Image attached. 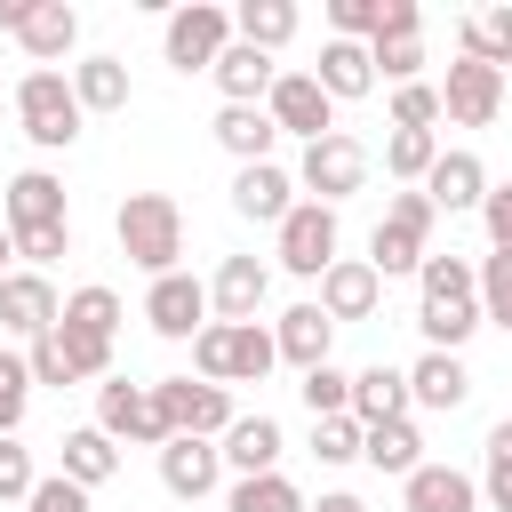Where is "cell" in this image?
I'll return each mask as SVG.
<instances>
[{
	"mask_svg": "<svg viewBox=\"0 0 512 512\" xmlns=\"http://www.w3.org/2000/svg\"><path fill=\"white\" fill-rule=\"evenodd\" d=\"M24 16H32V0H0V32H24Z\"/></svg>",
	"mask_w": 512,
	"mask_h": 512,
	"instance_id": "obj_51",
	"label": "cell"
},
{
	"mask_svg": "<svg viewBox=\"0 0 512 512\" xmlns=\"http://www.w3.org/2000/svg\"><path fill=\"white\" fill-rule=\"evenodd\" d=\"M304 512H368V504H360L352 488H328V496H320V504H304Z\"/></svg>",
	"mask_w": 512,
	"mask_h": 512,
	"instance_id": "obj_50",
	"label": "cell"
},
{
	"mask_svg": "<svg viewBox=\"0 0 512 512\" xmlns=\"http://www.w3.org/2000/svg\"><path fill=\"white\" fill-rule=\"evenodd\" d=\"M96 432L120 448V440H136V448H168V424H160V408H152V384H128V376H104L96 384Z\"/></svg>",
	"mask_w": 512,
	"mask_h": 512,
	"instance_id": "obj_9",
	"label": "cell"
},
{
	"mask_svg": "<svg viewBox=\"0 0 512 512\" xmlns=\"http://www.w3.org/2000/svg\"><path fill=\"white\" fill-rule=\"evenodd\" d=\"M296 184H304V200H320V208H344L360 184H368V144L360 136H320V144H304V160H296Z\"/></svg>",
	"mask_w": 512,
	"mask_h": 512,
	"instance_id": "obj_6",
	"label": "cell"
},
{
	"mask_svg": "<svg viewBox=\"0 0 512 512\" xmlns=\"http://www.w3.org/2000/svg\"><path fill=\"white\" fill-rule=\"evenodd\" d=\"M312 456H320V464H352V456H360V424H352V416H320V424H312Z\"/></svg>",
	"mask_w": 512,
	"mask_h": 512,
	"instance_id": "obj_43",
	"label": "cell"
},
{
	"mask_svg": "<svg viewBox=\"0 0 512 512\" xmlns=\"http://www.w3.org/2000/svg\"><path fill=\"white\" fill-rule=\"evenodd\" d=\"M432 160H440V136H432V128H392V136H384V168H392L408 192L432 176Z\"/></svg>",
	"mask_w": 512,
	"mask_h": 512,
	"instance_id": "obj_36",
	"label": "cell"
},
{
	"mask_svg": "<svg viewBox=\"0 0 512 512\" xmlns=\"http://www.w3.org/2000/svg\"><path fill=\"white\" fill-rule=\"evenodd\" d=\"M160 48H168L176 72H216V56L232 48V8H216V0H184V8L168 16Z\"/></svg>",
	"mask_w": 512,
	"mask_h": 512,
	"instance_id": "obj_7",
	"label": "cell"
},
{
	"mask_svg": "<svg viewBox=\"0 0 512 512\" xmlns=\"http://www.w3.org/2000/svg\"><path fill=\"white\" fill-rule=\"evenodd\" d=\"M480 496H488V512H512V416L488 432V480H480Z\"/></svg>",
	"mask_w": 512,
	"mask_h": 512,
	"instance_id": "obj_42",
	"label": "cell"
},
{
	"mask_svg": "<svg viewBox=\"0 0 512 512\" xmlns=\"http://www.w3.org/2000/svg\"><path fill=\"white\" fill-rule=\"evenodd\" d=\"M144 320H152V336L192 344V336L208 328V288H200L192 272H160V280L144 288Z\"/></svg>",
	"mask_w": 512,
	"mask_h": 512,
	"instance_id": "obj_12",
	"label": "cell"
},
{
	"mask_svg": "<svg viewBox=\"0 0 512 512\" xmlns=\"http://www.w3.org/2000/svg\"><path fill=\"white\" fill-rule=\"evenodd\" d=\"M112 240H120V256L136 264V272H176V256H184V208L168 200V192H128L120 200V216H112Z\"/></svg>",
	"mask_w": 512,
	"mask_h": 512,
	"instance_id": "obj_2",
	"label": "cell"
},
{
	"mask_svg": "<svg viewBox=\"0 0 512 512\" xmlns=\"http://www.w3.org/2000/svg\"><path fill=\"white\" fill-rule=\"evenodd\" d=\"M496 112H504V72H488V64L456 56V64H448V80H440V120H456V128H488Z\"/></svg>",
	"mask_w": 512,
	"mask_h": 512,
	"instance_id": "obj_13",
	"label": "cell"
},
{
	"mask_svg": "<svg viewBox=\"0 0 512 512\" xmlns=\"http://www.w3.org/2000/svg\"><path fill=\"white\" fill-rule=\"evenodd\" d=\"M152 408H160L168 440H176V432L224 440V424H232V392H224V384H192V376H160V384H152Z\"/></svg>",
	"mask_w": 512,
	"mask_h": 512,
	"instance_id": "obj_8",
	"label": "cell"
},
{
	"mask_svg": "<svg viewBox=\"0 0 512 512\" xmlns=\"http://www.w3.org/2000/svg\"><path fill=\"white\" fill-rule=\"evenodd\" d=\"M216 88H224V104H264L272 96V80H280V64L264 56V48H248V40H232L224 56H216V72H208Z\"/></svg>",
	"mask_w": 512,
	"mask_h": 512,
	"instance_id": "obj_26",
	"label": "cell"
},
{
	"mask_svg": "<svg viewBox=\"0 0 512 512\" xmlns=\"http://www.w3.org/2000/svg\"><path fill=\"white\" fill-rule=\"evenodd\" d=\"M192 368H200V384H264L280 368V352H272L264 320H208L192 336Z\"/></svg>",
	"mask_w": 512,
	"mask_h": 512,
	"instance_id": "obj_3",
	"label": "cell"
},
{
	"mask_svg": "<svg viewBox=\"0 0 512 512\" xmlns=\"http://www.w3.org/2000/svg\"><path fill=\"white\" fill-rule=\"evenodd\" d=\"M24 512H88V488H72L64 472H48V480H32Z\"/></svg>",
	"mask_w": 512,
	"mask_h": 512,
	"instance_id": "obj_48",
	"label": "cell"
},
{
	"mask_svg": "<svg viewBox=\"0 0 512 512\" xmlns=\"http://www.w3.org/2000/svg\"><path fill=\"white\" fill-rule=\"evenodd\" d=\"M432 224H440V208H432L424 192H392V200H384V224L368 232V264H376V280H392V272H424V256H432Z\"/></svg>",
	"mask_w": 512,
	"mask_h": 512,
	"instance_id": "obj_4",
	"label": "cell"
},
{
	"mask_svg": "<svg viewBox=\"0 0 512 512\" xmlns=\"http://www.w3.org/2000/svg\"><path fill=\"white\" fill-rule=\"evenodd\" d=\"M232 208H240L248 224H280V216L296 208V176H288L280 160H256V168H240V176H232Z\"/></svg>",
	"mask_w": 512,
	"mask_h": 512,
	"instance_id": "obj_21",
	"label": "cell"
},
{
	"mask_svg": "<svg viewBox=\"0 0 512 512\" xmlns=\"http://www.w3.org/2000/svg\"><path fill=\"white\" fill-rule=\"evenodd\" d=\"M8 256H16V240H8V224H0V280H8Z\"/></svg>",
	"mask_w": 512,
	"mask_h": 512,
	"instance_id": "obj_52",
	"label": "cell"
},
{
	"mask_svg": "<svg viewBox=\"0 0 512 512\" xmlns=\"http://www.w3.org/2000/svg\"><path fill=\"white\" fill-rule=\"evenodd\" d=\"M72 96H80V112H120L128 104V64L120 56H80L72 64Z\"/></svg>",
	"mask_w": 512,
	"mask_h": 512,
	"instance_id": "obj_33",
	"label": "cell"
},
{
	"mask_svg": "<svg viewBox=\"0 0 512 512\" xmlns=\"http://www.w3.org/2000/svg\"><path fill=\"white\" fill-rule=\"evenodd\" d=\"M224 512H304V488L288 472H256V480H232Z\"/></svg>",
	"mask_w": 512,
	"mask_h": 512,
	"instance_id": "obj_37",
	"label": "cell"
},
{
	"mask_svg": "<svg viewBox=\"0 0 512 512\" xmlns=\"http://www.w3.org/2000/svg\"><path fill=\"white\" fill-rule=\"evenodd\" d=\"M24 400H32V368H24V352H0V440H16Z\"/></svg>",
	"mask_w": 512,
	"mask_h": 512,
	"instance_id": "obj_41",
	"label": "cell"
},
{
	"mask_svg": "<svg viewBox=\"0 0 512 512\" xmlns=\"http://www.w3.org/2000/svg\"><path fill=\"white\" fill-rule=\"evenodd\" d=\"M360 456H368L376 472H400V480H408V472L424 464V432H416L408 416H392V424H368V432H360Z\"/></svg>",
	"mask_w": 512,
	"mask_h": 512,
	"instance_id": "obj_32",
	"label": "cell"
},
{
	"mask_svg": "<svg viewBox=\"0 0 512 512\" xmlns=\"http://www.w3.org/2000/svg\"><path fill=\"white\" fill-rule=\"evenodd\" d=\"M400 504L408 512H480V480L456 472V464H416L400 480Z\"/></svg>",
	"mask_w": 512,
	"mask_h": 512,
	"instance_id": "obj_20",
	"label": "cell"
},
{
	"mask_svg": "<svg viewBox=\"0 0 512 512\" xmlns=\"http://www.w3.org/2000/svg\"><path fill=\"white\" fill-rule=\"evenodd\" d=\"M216 144H224L240 168H256V160H272L280 128H272V112H264V104H224V112H216Z\"/></svg>",
	"mask_w": 512,
	"mask_h": 512,
	"instance_id": "obj_29",
	"label": "cell"
},
{
	"mask_svg": "<svg viewBox=\"0 0 512 512\" xmlns=\"http://www.w3.org/2000/svg\"><path fill=\"white\" fill-rule=\"evenodd\" d=\"M264 112H272V128H280V136H304V144L336 136V104L320 96V80H312V72H280V80H272V96H264Z\"/></svg>",
	"mask_w": 512,
	"mask_h": 512,
	"instance_id": "obj_11",
	"label": "cell"
},
{
	"mask_svg": "<svg viewBox=\"0 0 512 512\" xmlns=\"http://www.w3.org/2000/svg\"><path fill=\"white\" fill-rule=\"evenodd\" d=\"M432 120H440V88H424V80L392 88V128H432Z\"/></svg>",
	"mask_w": 512,
	"mask_h": 512,
	"instance_id": "obj_44",
	"label": "cell"
},
{
	"mask_svg": "<svg viewBox=\"0 0 512 512\" xmlns=\"http://www.w3.org/2000/svg\"><path fill=\"white\" fill-rule=\"evenodd\" d=\"M416 328H424V352H464L472 344L480 288H472L464 256H424V272H416Z\"/></svg>",
	"mask_w": 512,
	"mask_h": 512,
	"instance_id": "obj_1",
	"label": "cell"
},
{
	"mask_svg": "<svg viewBox=\"0 0 512 512\" xmlns=\"http://www.w3.org/2000/svg\"><path fill=\"white\" fill-rule=\"evenodd\" d=\"M56 312H64V296L48 288V272H8V280H0V328H8V336L40 344V336L56 328Z\"/></svg>",
	"mask_w": 512,
	"mask_h": 512,
	"instance_id": "obj_14",
	"label": "cell"
},
{
	"mask_svg": "<svg viewBox=\"0 0 512 512\" xmlns=\"http://www.w3.org/2000/svg\"><path fill=\"white\" fill-rule=\"evenodd\" d=\"M376 296H384L376 264H368V256H336V264L320 272V296H312V304H320L328 320H368V312H376Z\"/></svg>",
	"mask_w": 512,
	"mask_h": 512,
	"instance_id": "obj_16",
	"label": "cell"
},
{
	"mask_svg": "<svg viewBox=\"0 0 512 512\" xmlns=\"http://www.w3.org/2000/svg\"><path fill=\"white\" fill-rule=\"evenodd\" d=\"M32 480H40V472H32V448H24V440H0V504H24Z\"/></svg>",
	"mask_w": 512,
	"mask_h": 512,
	"instance_id": "obj_46",
	"label": "cell"
},
{
	"mask_svg": "<svg viewBox=\"0 0 512 512\" xmlns=\"http://www.w3.org/2000/svg\"><path fill=\"white\" fill-rule=\"evenodd\" d=\"M280 272H296V280H320L328 264H336V208H320V200H296L280 224Z\"/></svg>",
	"mask_w": 512,
	"mask_h": 512,
	"instance_id": "obj_10",
	"label": "cell"
},
{
	"mask_svg": "<svg viewBox=\"0 0 512 512\" xmlns=\"http://www.w3.org/2000/svg\"><path fill=\"white\" fill-rule=\"evenodd\" d=\"M16 120H24V136L40 144V152H64L72 136H80V96H72V72H48V64H32L24 80H16Z\"/></svg>",
	"mask_w": 512,
	"mask_h": 512,
	"instance_id": "obj_5",
	"label": "cell"
},
{
	"mask_svg": "<svg viewBox=\"0 0 512 512\" xmlns=\"http://www.w3.org/2000/svg\"><path fill=\"white\" fill-rule=\"evenodd\" d=\"M440 216H464V208H480L488 200V168H480V152H440L432 160V176L416 184Z\"/></svg>",
	"mask_w": 512,
	"mask_h": 512,
	"instance_id": "obj_18",
	"label": "cell"
},
{
	"mask_svg": "<svg viewBox=\"0 0 512 512\" xmlns=\"http://www.w3.org/2000/svg\"><path fill=\"white\" fill-rule=\"evenodd\" d=\"M0 224H8V232L72 224V216H64V184H56L48 168H24V176H8V192H0Z\"/></svg>",
	"mask_w": 512,
	"mask_h": 512,
	"instance_id": "obj_15",
	"label": "cell"
},
{
	"mask_svg": "<svg viewBox=\"0 0 512 512\" xmlns=\"http://www.w3.org/2000/svg\"><path fill=\"white\" fill-rule=\"evenodd\" d=\"M472 288H480V320H504L512 328V256H480V272H472Z\"/></svg>",
	"mask_w": 512,
	"mask_h": 512,
	"instance_id": "obj_40",
	"label": "cell"
},
{
	"mask_svg": "<svg viewBox=\"0 0 512 512\" xmlns=\"http://www.w3.org/2000/svg\"><path fill=\"white\" fill-rule=\"evenodd\" d=\"M296 392H304V408H312V424H320V416H344V408H352V376H344L336 360H320V368H304V384H296Z\"/></svg>",
	"mask_w": 512,
	"mask_h": 512,
	"instance_id": "obj_39",
	"label": "cell"
},
{
	"mask_svg": "<svg viewBox=\"0 0 512 512\" xmlns=\"http://www.w3.org/2000/svg\"><path fill=\"white\" fill-rule=\"evenodd\" d=\"M56 328H72V336H96V344H112V336H120V296H112L104 280H88V288H72V296H64Z\"/></svg>",
	"mask_w": 512,
	"mask_h": 512,
	"instance_id": "obj_31",
	"label": "cell"
},
{
	"mask_svg": "<svg viewBox=\"0 0 512 512\" xmlns=\"http://www.w3.org/2000/svg\"><path fill=\"white\" fill-rule=\"evenodd\" d=\"M480 224H488V248H496V256H512V184H488Z\"/></svg>",
	"mask_w": 512,
	"mask_h": 512,
	"instance_id": "obj_49",
	"label": "cell"
},
{
	"mask_svg": "<svg viewBox=\"0 0 512 512\" xmlns=\"http://www.w3.org/2000/svg\"><path fill=\"white\" fill-rule=\"evenodd\" d=\"M456 32H464V56H472V64H488V72L512 64V8H472Z\"/></svg>",
	"mask_w": 512,
	"mask_h": 512,
	"instance_id": "obj_35",
	"label": "cell"
},
{
	"mask_svg": "<svg viewBox=\"0 0 512 512\" xmlns=\"http://www.w3.org/2000/svg\"><path fill=\"white\" fill-rule=\"evenodd\" d=\"M16 40H24V56H32V64H48V72H56V64L72 56V40H80V8H64V0H32V16H24V32H16Z\"/></svg>",
	"mask_w": 512,
	"mask_h": 512,
	"instance_id": "obj_25",
	"label": "cell"
},
{
	"mask_svg": "<svg viewBox=\"0 0 512 512\" xmlns=\"http://www.w3.org/2000/svg\"><path fill=\"white\" fill-rule=\"evenodd\" d=\"M400 376H408V408H440V416H456V408L472 400V376H464L456 352H424V360L400 368Z\"/></svg>",
	"mask_w": 512,
	"mask_h": 512,
	"instance_id": "obj_22",
	"label": "cell"
},
{
	"mask_svg": "<svg viewBox=\"0 0 512 512\" xmlns=\"http://www.w3.org/2000/svg\"><path fill=\"white\" fill-rule=\"evenodd\" d=\"M360 432L368 424H392V416H408V376L392 368V360H376V368H360L352 376V408H344Z\"/></svg>",
	"mask_w": 512,
	"mask_h": 512,
	"instance_id": "obj_28",
	"label": "cell"
},
{
	"mask_svg": "<svg viewBox=\"0 0 512 512\" xmlns=\"http://www.w3.org/2000/svg\"><path fill=\"white\" fill-rule=\"evenodd\" d=\"M312 80H320V96H328V104H352V96H368V88H376V64H368V48H360V40H320Z\"/></svg>",
	"mask_w": 512,
	"mask_h": 512,
	"instance_id": "obj_27",
	"label": "cell"
},
{
	"mask_svg": "<svg viewBox=\"0 0 512 512\" xmlns=\"http://www.w3.org/2000/svg\"><path fill=\"white\" fill-rule=\"evenodd\" d=\"M328 336H336V320H328L320 304H288V312L272 320V352H280L288 368H320V360H328Z\"/></svg>",
	"mask_w": 512,
	"mask_h": 512,
	"instance_id": "obj_23",
	"label": "cell"
},
{
	"mask_svg": "<svg viewBox=\"0 0 512 512\" xmlns=\"http://www.w3.org/2000/svg\"><path fill=\"white\" fill-rule=\"evenodd\" d=\"M216 480H224V456H216V440H192V432H176V440L160 448V488H168V496L200 504Z\"/></svg>",
	"mask_w": 512,
	"mask_h": 512,
	"instance_id": "obj_17",
	"label": "cell"
},
{
	"mask_svg": "<svg viewBox=\"0 0 512 512\" xmlns=\"http://www.w3.org/2000/svg\"><path fill=\"white\" fill-rule=\"evenodd\" d=\"M16 240V256L40 272V264H56V256H72V224H40V232H8Z\"/></svg>",
	"mask_w": 512,
	"mask_h": 512,
	"instance_id": "obj_45",
	"label": "cell"
},
{
	"mask_svg": "<svg viewBox=\"0 0 512 512\" xmlns=\"http://www.w3.org/2000/svg\"><path fill=\"white\" fill-rule=\"evenodd\" d=\"M296 24H304V16H296V0H240V8H232V40H248V48H264V56H272V48H288V40H296Z\"/></svg>",
	"mask_w": 512,
	"mask_h": 512,
	"instance_id": "obj_30",
	"label": "cell"
},
{
	"mask_svg": "<svg viewBox=\"0 0 512 512\" xmlns=\"http://www.w3.org/2000/svg\"><path fill=\"white\" fill-rule=\"evenodd\" d=\"M24 368H32V384H80L72 360H64V344H56V328H48L40 344H24Z\"/></svg>",
	"mask_w": 512,
	"mask_h": 512,
	"instance_id": "obj_47",
	"label": "cell"
},
{
	"mask_svg": "<svg viewBox=\"0 0 512 512\" xmlns=\"http://www.w3.org/2000/svg\"><path fill=\"white\" fill-rule=\"evenodd\" d=\"M120 472V448L96 432V424H80V432H64V480L72 488H104Z\"/></svg>",
	"mask_w": 512,
	"mask_h": 512,
	"instance_id": "obj_34",
	"label": "cell"
},
{
	"mask_svg": "<svg viewBox=\"0 0 512 512\" xmlns=\"http://www.w3.org/2000/svg\"><path fill=\"white\" fill-rule=\"evenodd\" d=\"M264 288H272V264L224 256L216 280H208V312H216V320H256V312H264Z\"/></svg>",
	"mask_w": 512,
	"mask_h": 512,
	"instance_id": "obj_19",
	"label": "cell"
},
{
	"mask_svg": "<svg viewBox=\"0 0 512 512\" xmlns=\"http://www.w3.org/2000/svg\"><path fill=\"white\" fill-rule=\"evenodd\" d=\"M368 64H376V80L408 88V80L424 72V32H392V40H368Z\"/></svg>",
	"mask_w": 512,
	"mask_h": 512,
	"instance_id": "obj_38",
	"label": "cell"
},
{
	"mask_svg": "<svg viewBox=\"0 0 512 512\" xmlns=\"http://www.w3.org/2000/svg\"><path fill=\"white\" fill-rule=\"evenodd\" d=\"M216 456H224L240 480L280 472V424H272V416H232V424H224V440H216Z\"/></svg>",
	"mask_w": 512,
	"mask_h": 512,
	"instance_id": "obj_24",
	"label": "cell"
}]
</instances>
